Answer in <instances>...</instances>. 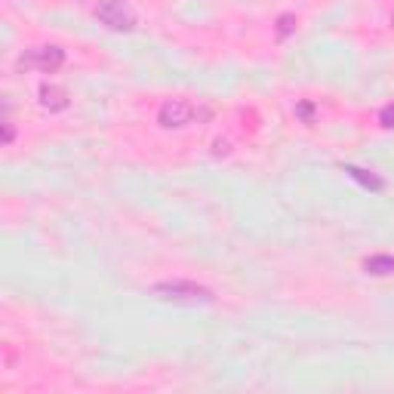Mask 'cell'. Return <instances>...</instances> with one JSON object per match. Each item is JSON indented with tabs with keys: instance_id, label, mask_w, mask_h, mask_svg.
Wrapping results in <instances>:
<instances>
[{
	"instance_id": "obj_12",
	"label": "cell",
	"mask_w": 394,
	"mask_h": 394,
	"mask_svg": "<svg viewBox=\"0 0 394 394\" xmlns=\"http://www.w3.org/2000/svg\"><path fill=\"white\" fill-rule=\"evenodd\" d=\"M391 25H394V13H391Z\"/></svg>"
},
{
	"instance_id": "obj_9",
	"label": "cell",
	"mask_w": 394,
	"mask_h": 394,
	"mask_svg": "<svg viewBox=\"0 0 394 394\" xmlns=\"http://www.w3.org/2000/svg\"><path fill=\"white\" fill-rule=\"evenodd\" d=\"M379 120H382L385 129H394V102L382 108V111H379Z\"/></svg>"
},
{
	"instance_id": "obj_8",
	"label": "cell",
	"mask_w": 394,
	"mask_h": 394,
	"mask_svg": "<svg viewBox=\"0 0 394 394\" xmlns=\"http://www.w3.org/2000/svg\"><path fill=\"white\" fill-rule=\"evenodd\" d=\"M293 31H296V15H293V13H283L281 19H277V41H287Z\"/></svg>"
},
{
	"instance_id": "obj_5",
	"label": "cell",
	"mask_w": 394,
	"mask_h": 394,
	"mask_svg": "<svg viewBox=\"0 0 394 394\" xmlns=\"http://www.w3.org/2000/svg\"><path fill=\"white\" fill-rule=\"evenodd\" d=\"M37 96H41V108H43V111L56 114V111H65V108H68V90L56 87V83H43Z\"/></svg>"
},
{
	"instance_id": "obj_11",
	"label": "cell",
	"mask_w": 394,
	"mask_h": 394,
	"mask_svg": "<svg viewBox=\"0 0 394 394\" xmlns=\"http://www.w3.org/2000/svg\"><path fill=\"white\" fill-rule=\"evenodd\" d=\"M311 114H314V108L308 105V102L299 105V118H302V120H311Z\"/></svg>"
},
{
	"instance_id": "obj_4",
	"label": "cell",
	"mask_w": 394,
	"mask_h": 394,
	"mask_svg": "<svg viewBox=\"0 0 394 394\" xmlns=\"http://www.w3.org/2000/svg\"><path fill=\"white\" fill-rule=\"evenodd\" d=\"M191 118H195V105L185 102V99H169V102L160 105V114H157L160 127H167V129L188 127Z\"/></svg>"
},
{
	"instance_id": "obj_10",
	"label": "cell",
	"mask_w": 394,
	"mask_h": 394,
	"mask_svg": "<svg viewBox=\"0 0 394 394\" xmlns=\"http://www.w3.org/2000/svg\"><path fill=\"white\" fill-rule=\"evenodd\" d=\"M13 136H15V129H13V120H10V105H6V118H3V145H13Z\"/></svg>"
},
{
	"instance_id": "obj_3",
	"label": "cell",
	"mask_w": 394,
	"mask_h": 394,
	"mask_svg": "<svg viewBox=\"0 0 394 394\" xmlns=\"http://www.w3.org/2000/svg\"><path fill=\"white\" fill-rule=\"evenodd\" d=\"M65 65V50L62 46H34L19 56V68H37L43 74H52Z\"/></svg>"
},
{
	"instance_id": "obj_1",
	"label": "cell",
	"mask_w": 394,
	"mask_h": 394,
	"mask_svg": "<svg viewBox=\"0 0 394 394\" xmlns=\"http://www.w3.org/2000/svg\"><path fill=\"white\" fill-rule=\"evenodd\" d=\"M148 293L160 302H169V305H185V308H197V305H213L216 296L213 290L200 287L195 281H160V283H151Z\"/></svg>"
},
{
	"instance_id": "obj_2",
	"label": "cell",
	"mask_w": 394,
	"mask_h": 394,
	"mask_svg": "<svg viewBox=\"0 0 394 394\" xmlns=\"http://www.w3.org/2000/svg\"><path fill=\"white\" fill-rule=\"evenodd\" d=\"M96 19L102 22L105 28L120 31V34H127V31L136 28V13H133V6H129L127 0H99L96 3Z\"/></svg>"
},
{
	"instance_id": "obj_7",
	"label": "cell",
	"mask_w": 394,
	"mask_h": 394,
	"mask_svg": "<svg viewBox=\"0 0 394 394\" xmlns=\"http://www.w3.org/2000/svg\"><path fill=\"white\" fill-rule=\"evenodd\" d=\"M345 173H349L354 182L364 185V188H370V191H382V188H385V182H382L376 173H370V169H360V167H351V164H349V167H345Z\"/></svg>"
},
{
	"instance_id": "obj_6",
	"label": "cell",
	"mask_w": 394,
	"mask_h": 394,
	"mask_svg": "<svg viewBox=\"0 0 394 394\" xmlns=\"http://www.w3.org/2000/svg\"><path fill=\"white\" fill-rule=\"evenodd\" d=\"M364 272L373 274V277L394 274V256H370V259H364Z\"/></svg>"
}]
</instances>
